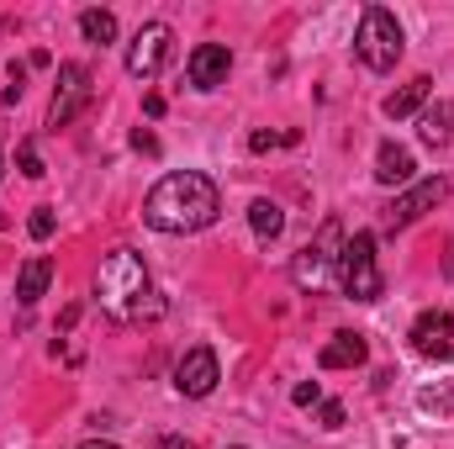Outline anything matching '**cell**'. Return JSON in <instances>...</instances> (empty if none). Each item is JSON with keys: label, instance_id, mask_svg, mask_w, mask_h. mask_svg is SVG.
Returning a JSON list of instances; mask_svg holds the SVG:
<instances>
[{"label": "cell", "instance_id": "cell-1", "mask_svg": "<svg viewBox=\"0 0 454 449\" xmlns=\"http://www.w3.org/2000/svg\"><path fill=\"white\" fill-rule=\"evenodd\" d=\"M217 212H223V196H217L212 175H201V169L164 175L143 201V223L153 232H201L217 223Z\"/></svg>", "mask_w": 454, "mask_h": 449}, {"label": "cell", "instance_id": "cell-2", "mask_svg": "<svg viewBox=\"0 0 454 449\" xmlns=\"http://www.w3.org/2000/svg\"><path fill=\"white\" fill-rule=\"evenodd\" d=\"M148 296H153V280H148L143 254L112 248L101 259V270H96V302L112 312L116 323H137V318H153L159 312V302H148Z\"/></svg>", "mask_w": 454, "mask_h": 449}, {"label": "cell", "instance_id": "cell-3", "mask_svg": "<svg viewBox=\"0 0 454 449\" xmlns=\"http://www.w3.org/2000/svg\"><path fill=\"white\" fill-rule=\"evenodd\" d=\"M402 48H407V37H402V21H396L386 5H364V16H359V32H354V59H359L364 69L386 75V69H396Z\"/></svg>", "mask_w": 454, "mask_h": 449}, {"label": "cell", "instance_id": "cell-4", "mask_svg": "<svg viewBox=\"0 0 454 449\" xmlns=\"http://www.w3.org/2000/svg\"><path fill=\"white\" fill-rule=\"evenodd\" d=\"M339 280L354 302H380L386 280H380V264H375V232H354L343 238L339 254Z\"/></svg>", "mask_w": 454, "mask_h": 449}, {"label": "cell", "instance_id": "cell-5", "mask_svg": "<svg viewBox=\"0 0 454 449\" xmlns=\"http://www.w3.org/2000/svg\"><path fill=\"white\" fill-rule=\"evenodd\" d=\"M90 96H96L90 69H85V64H59V85H53V101H48V127H53V132L69 127L74 116L90 106Z\"/></svg>", "mask_w": 454, "mask_h": 449}, {"label": "cell", "instance_id": "cell-6", "mask_svg": "<svg viewBox=\"0 0 454 449\" xmlns=\"http://www.w3.org/2000/svg\"><path fill=\"white\" fill-rule=\"evenodd\" d=\"M339 254H343V223L339 217H328L323 223V232L296 254V264H291V275H296V286H317L333 264H339Z\"/></svg>", "mask_w": 454, "mask_h": 449}, {"label": "cell", "instance_id": "cell-7", "mask_svg": "<svg viewBox=\"0 0 454 449\" xmlns=\"http://www.w3.org/2000/svg\"><path fill=\"white\" fill-rule=\"evenodd\" d=\"M169 43H175V32H169L164 21L137 27V37L127 43V75H132V80H153V75L164 69V59H169Z\"/></svg>", "mask_w": 454, "mask_h": 449}, {"label": "cell", "instance_id": "cell-8", "mask_svg": "<svg viewBox=\"0 0 454 449\" xmlns=\"http://www.w3.org/2000/svg\"><path fill=\"white\" fill-rule=\"evenodd\" d=\"M450 196V185H444V175H434V180H418V185H407L391 207H386V227L391 232H402V227H412L418 217H428L439 201Z\"/></svg>", "mask_w": 454, "mask_h": 449}, {"label": "cell", "instance_id": "cell-9", "mask_svg": "<svg viewBox=\"0 0 454 449\" xmlns=\"http://www.w3.org/2000/svg\"><path fill=\"white\" fill-rule=\"evenodd\" d=\"M217 354L207 349V343H196V349H185L180 354V365H175V391L180 397H212L217 391Z\"/></svg>", "mask_w": 454, "mask_h": 449}, {"label": "cell", "instance_id": "cell-10", "mask_svg": "<svg viewBox=\"0 0 454 449\" xmlns=\"http://www.w3.org/2000/svg\"><path fill=\"white\" fill-rule=\"evenodd\" d=\"M412 349L423 354V359H454V312H423L418 323H412Z\"/></svg>", "mask_w": 454, "mask_h": 449}, {"label": "cell", "instance_id": "cell-11", "mask_svg": "<svg viewBox=\"0 0 454 449\" xmlns=\"http://www.w3.org/2000/svg\"><path fill=\"white\" fill-rule=\"evenodd\" d=\"M185 75H191L196 91H217V85H227V75H232V53H227V43H201V48L185 59Z\"/></svg>", "mask_w": 454, "mask_h": 449}, {"label": "cell", "instance_id": "cell-12", "mask_svg": "<svg viewBox=\"0 0 454 449\" xmlns=\"http://www.w3.org/2000/svg\"><path fill=\"white\" fill-rule=\"evenodd\" d=\"M412 175H418L412 148H407V143H380V154H375V180H380V185H412Z\"/></svg>", "mask_w": 454, "mask_h": 449}, {"label": "cell", "instance_id": "cell-13", "mask_svg": "<svg viewBox=\"0 0 454 449\" xmlns=\"http://www.w3.org/2000/svg\"><path fill=\"white\" fill-rule=\"evenodd\" d=\"M48 286H53V259H48V254H32V259L21 264V275H16V302H21V307H37V302L48 296Z\"/></svg>", "mask_w": 454, "mask_h": 449}, {"label": "cell", "instance_id": "cell-14", "mask_svg": "<svg viewBox=\"0 0 454 449\" xmlns=\"http://www.w3.org/2000/svg\"><path fill=\"white\" fill-rule=\"evenodd\" d=\"M428 91H434V80H428V75H412V80H407L402 91H391V96H386V106H380V112L391 116V122H407V116L423 112Z\"/></svg>", "mask_w": 454, "mask_h": 449}, {"label": "cell", "instance_id": "cell-15", "mask_svg": "<svg viewBox=\"0 0 454 449\" xmlns=\"http://www.w3.org/2000/svg\"><path fill=\"white\" fill-rule=\"evenodd\" d=\"M364 334H333L323 343V354H317V365L323 370H354V365H364Z\"/></svg>", "mask_w": 454, "mask_h": 449}, {"label": "cell", "instance_id": "cell-16", "mask_svg": "<svg viewBox=\"0 0 454 449\" xmlns=\"http://www.w3.org/2000/svg\"><path fill=\"white\" fill-rule=\"evenodd\" d=\"M418 138L428 148H450L454 143V101H439V106H428V112L418 116Z\"/></svg>", "mask_w": 454, "mask_h": 449}, {"label": "cell", "instance_id": "cell-17", "mask_svg": "<svg viewBox=\"0 0 454 449\" xmlns=\"http://www.w3.org/2000/svg\"><path fill=\"white\" fill-rule=\"evenodd\" d=\"M248 227H254V232L270 243V238H280V227H286V212H280L275 201H264V196H259V201L248 207Z\"/></svg>", "mask_w": 454, "mask_h": 449}, {"label": "cell", "instance_id": "cell-18", "mask_svg": "<svg viewBox=\"0 0 454 449\" xmlns=\"http://www.w3.org/2000/svg\"><path fill=\"white\" fill-rule=\"evenodd\" d=\"M80 32H85V43H116V16L112 11H80Z\"/></svg>", "mask_w": 454, "mask_h": 449}, {"label": "cell", "instance_id": "cell-19", "mask_svg": "<svg viewBox=\"0 0 454 449\" xmlns=\"http://www.w3.org/2000/svg\"><path fill=\"white\" fill-rule=\"evenodd\" d=\"M16 164H21V175H27V180H43V175H48V169H43V159H37V143H32V138H21V143H16Z\"/></svg>", "mask_w": 454, "mask_h": 449}, {"label": "cell", "instance_id": "cell-20", "mask_svg": "<svg viewBox=\"0 0 454 449\" xmlns=\"http://www.w3.org/2000/svg\"><path fill=\"white\" fill-rule=\"evenodd\" d=\"M418 402H423V413H454V381H444V386H428Z\"/></svg>", "mask_w": 454, "mask_h": 449}, {"label": "cell", "instance_id": "cell-21", "mask_svg": "<svg viewBox=\"0 0 454 449\" xmlns=\"http://www.w3.org/2000/svg\"><path fill=\"white\" fill-rule=\"evenodd\" d=\"M53 223H59V217H53V207H37V212H32V223H27V232L43 243V238H53Z\"/></svg>", "mask_w": 454, "mask_h": 449}, {"label": "cell", "instance_id": "cell-22", "mask_svg": "<svg viewBox=\"0 0 454 449\" xmlns=\"http://www.w3.org/2000/svg\"><path fill=\"white\" fill-rule=\"evenodd\" d=\"M301 132H248V148L254 154H264V148H275V143H296Z\"/></svg>", "mask_w": 454, "mask_h": 449}, {"label": "cell", "instance_id": "cell-23", "mask_svg": "<svg viewBox=\"0 0 454 449\" xmlns=\"http://www.w3.org/2000/svg\"><path fill=\"white\" fill-rule=\"evenodd\" d=\"M291 402H296V407H323V386H317V381H301V386L291 391Z\"/></svg>", "mask_w": 454, "mask_h": 449}, {"label": "cell", "instance_id": "cell-24", "mask_svg": "<svg viewBox=\"0 0 454 449\" xmlns=\"http://www.w3.org/2000/svg\"><path fill=\"white\" fill-rule=\"evenodd\" d=\"M323 429H343V402H323Z\"/></svg>", "mask_w": 454, "mask_h": 449}, {"label": "cell", "instance_id": "cell-25", "mask_svg": "<svg viewBox=\"0 0 454 449\" xmlns=\"http://www.w3.org/2000/svg\"><path fill=\"white\" fill-rule=\"evenodd\" d=\"M159 449H196V445H191V439H180V434H164V439H159Z\"/></svg>", "mask_w": 454, "mask_h": 449}, {"label": "cell", "instance_id": "cell-26", "mask_svg": "<svg viewBox=\"0 0 454 449\" xmlns=\"http://www.w3.org/2000/svg\"><path fill=\"white\" fill-rule=\"evenodd\" d=\"M80 449H116V445H106V439H90V445H80Z\"/></svg>", "mask_w": 454, "mask_h": 449}, {"label": "cell", "instance_id": "cell-27", "mask_svg": "<svg viewBox=\"0 0 454 449\" xmlns=\"http://www.w3.org/2000/svg\"><path fill=\"white\" fill-rule=\"evenodd\" d=\"M444 270H450V275H454V243H450V264H444Z\"/></svg>", "mask_w": 454, "mask_h": 449}]
</instances>
